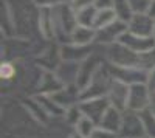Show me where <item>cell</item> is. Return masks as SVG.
<instances>
[{
    "label": "cell",
    "instance_id": "6da1fadb",
    "mask_svg": "<svg viewBox=\"0 0 155 138\" xmlns=\"http://www.w3.org/2000/svg\"><path fill=\"white\" fill-rule=\"evenodd\" d=\"M53 19H54V30H56V39L58 37H65V41L70 44V37L74 28L78 27L76 22V9L71 3H64L53 8Z\"/></svg>",
    "mask_w": 155,
    "mask_h": 138
},
{
    "label": "cell",
    "instance_id": "7a4b0ae2",
    "mask_svg": "<svg viewBox=\"0 0 155 138\" xmlns=\"http://www.w3.org/2000/svg\"><path fill=\"white\" fill-rule=\"evenodd\" d=\"M120 138H146V130L140 112L124 110L121 129L118 132Z\"/></svg>",
    "mask_w": 155,
    "mask_h": 138
},
{
    "label": "cell",
    "instance_id": "3957f363",
    "mask_svg": "<svg viewBox=\"0 0 155 138\" xmlns=\"http://www.w3.org/2000/svg\"><path fill=\"white\" fill-rule=\"evenodd\" d=\"M152 104V93L146 82L134 84L129 90V99H127V110L132 112H143L149 109Z\"/></svg>",
    "mask_w": 155,
    "mask_h": 138
},
{
    "label": "cell",
    "instance_id": "277c9868",
    "mask_svg": "<svg viewBox=\"0 0 155 138\" xmlns=\"http://www.w3.org/2000/svg\"><path fill=\"white\" fill-rule=\"evenodd\" d=\"M112 107L110 101L107 96L102 98H95V99H85V101L79 103V109L82 112V115L90 118L93 123H96L98 126L101 124L102 118H104L106 112Z\"/></svg>",
    "mask_w": 155,
    "mask_h": 138
},
{
    "label": "cell",
    "instance_id": "5b68a950",
    "mask_svg": "<svg viewBox=\"0 0 155 138\" xmlns=\"http://www.w3.org/2000/svg\"><path fill=\"white\" fill-rule=\"evenodd\" d=\"M107 70L110 73V76L116 81H121L127 85L134 84H141L147 81V71L134 68V67H118V65H107Z\"/></svg>",
    "mask_w": 155,
    "mask_h": 138
},
{
    "label": "cell",
    "instance_id": "8992f818",
    "mask_svg": "<svg viewBox=\"0 0 155 138\" xmlns=\"http://www.w3.org/2000/svg\"><path fill=\"white\" fill-rule=\"evenodd\" d=\"M124 33H127V22H123L118 19L112 25H109V27L102 28V30H96L95 44L102 45V47H109L112 44L118 42Z\"/></svg>",
    "mask_w": 155,
    "mask_h": 138
},
{
    "label": "cell",
    "instance_id": "52a82bcc",
    "mask_svg": "<svg viewBox=\"0 0 155 138\" xmlns=\"http://www.w3.org/2000/svg\"><path fill=\"white\" fill-rule=\"evenodd\" d=\"M120 44H123L124 47H127L130 51L137 53V54H144L149 53L155 48V39L152 37H143V36H137L132 33H124L121 36V39L118 41Z\"/></svg>",
    "mask_w": 155,
    "mask_h": 138
},
{
    "label": "cell",
    "instance_id": "ba28073f",
    "mask_svg": "<svg viewBox=\"0 0 155 138\" xmlns=\"http://www.w3.org/2000/svg\"><path fill=\"white\" fill-rule=\"evenodd\" d=\"M153 28H155V20L147 14V12H138L134 14L132 19L127 22V31L143 36V37H152L153 36Z\"/></svg>",
    "mask_w": 155,
    "mask_h": 138
},
{
    "label": "cell",
    "instance_id": "9c48e42d",
    "mask_svg": "<svg viewBox=\"0 0 155 138\" xmlns=\"http://www.w3.org/2000/svg\"><path fill=\"white\" fill-rule=\"evenodd\" d=\"M129 90H130V85H127L121 81H116L112 78L110 82V89L107 93V98L112 104V107L118 109L121 112L127 110V99H129Z\"/></svg>",
    "mask_w": 155,
    "mask_h": 138
},
{
    "label": "cell",
    "instance_id": "30bf717a",
    "mask_svg": "<svg viewBox=\"0 0 155 138\" xmlns=\"http://www.w3.org/2000/svg\"><path fill=\"white\" fill-rule=\"evenodd\" d=\"M79 68L81 64L79 62H70V61H62L59 67L54 70L56 76L61 79V82L68 87V85H76L78 76H79Z\"/></svg>",
    "mask_w": 155,
    "mask_h": 138
},
{
    "label": "cell",
    "instance_id": "8fae6325",
    "mask_svg": "<svg viewBox=\"0 0 155 138\" xmlns=\"http://www.w3.org/2000/svg\"><path fill=\"white\" fill-rule=\"evenodd\" d=\"M93 54L92 51V45L81 47V45H74V44H67L61 47V58L62 61H70V62H84L87 58Z\"/></svg>",
    "mask_w": 155,
    "mask_h": 138
},
{
    "label": "cell",
    "instance_id": "7c38bea8",
    "mask_svg": "<svg viewBox=\"0 0 155 138\" xmlns=\"http://www.w3.org/2000/svg\"><path fill=\"white\" fill-rule=\"evenodd\" d=\"M95 39H96V30H95V28L78 25V27L74 28V31L71 33L70 44L81 45V47H87V45L95 44Z\"/></svg>",
    "mask_w": 155,
    "mask_h": 138
},
{
    "label": "cell",
    "instance_id": "4fadbf2b",
    "mask_svg": "<svg viewBox=\"0 0 155 138\" xmlns=\"http://www.w3.org/2000/svg\"><path fill=\"white\" fill-rule=\"evenodd\" d=\"M64 87L65 85L61 82V79L56 76V73L44 71V76H42L41 85H39V93L37 95H54L59 90H62Z\"/></svg>",
    "mask_w": 155,
    "mask_h": 138
},
{
    "label": "cell",
    "instance_id": "5bb4252c",
    "mask_svg": "<svg viewBox=\"0 0 155 138\" xmlns=\"http://www.w3.org/2000/svg\"><path fill=\"white\" fill-rule=\"evenodd\" d=\"M123 113H124V112L115 109V107H110L106 112V115H104V118H102L99 126L107 129V130H110V132L118 133L120 129H121V123H123Z\"/></svg>",
    "mask_w": 155,
    "mask_h": 138
},
{
    "label": "cell",
    "instance_id": "9a60e30c",
    "mask_svg": "<svg viewBox=\"0 0 155 138\" xmlns=\"http://www.w3.org/2000/svg\"><path fill=\"white\" fill-rule=\"evenodd\" d=\"M96 14H98V8L95 5L84 6L81 9H76V22H78V25H82V27L93 28Z\"/></svg>",
    "mask_w": 155,
    "mask_h": 138
},
{
    "label": "cell",
    "instance_id": "2e32d148",
    "mask_svg": "<svg viewBox=\"0 0 155 138\" xmlns=\"http://www.w3.org/2000/svg\"><path fill=\"white\" fill-rule=\"evenodd\" d=\"M118 20V16L113 8H107V9H98V14H96V19H95V25L93 28L95 30H102L112 25L113 22Z\"/></svg>",
    "mask_w": 155,
    "mask_h": 138
},
{
    "label": "cell",
    "instance_id": "e0dca14e",
    "mask_svg": "<svg viewBox=\"0 0 155 138\" xmlns=\"http://www.w3.org/2000/svg\"><path fill=\"white\" fill-rule=\"evenodd\" d=\"M96 127H98L96 123H93L92 120L87 118V117H82L79 121H78V124L74 126L73 130H74L76 133L85 136V138H92V135H93V132H95Z\"/></svg>",
    "mask_w": 155,
    "mask_h": 138
},
{
    "label": "cell",
    "instance_id": "ac0fdd59",
    "mask_svg": "<svg viewBox=\"0 0 155 138\" xmlns=\"http://www.w3.org/2000/svg\"><path fill=\"white\" fill-rule=\"evenodd\" d=\"M140 117H141L143 124H144L146 136L147 138H155V113L152 112V109L149 107L143 112H140Z\"/></svg>",
    "mask_w": 155,
    "mask_h": 138
},
{
    "label": "cell",
    "instance_id": "d6986e66",
    "mask_svg": "<svg viewBox=\"0 0 155 138\" xmlns=\"http://www.w3.org/2000/svg\"><path fill=\"white\" fill-rule=\"evenodd\" d=\"M113 9L116 12V16H118V19L123 20V22H129L134 16V11H132L130 6H129L127 0H115Z\"/></svg>",
    "mask_w": 155,
    "mask_h": 138
},
{
    "label": "cell",
    "instance_id": "ffe728a7",
    "mask_svg": "<svg viewBox=\"0 0 155 138\" xmlns=\"http://www.w3.org/2000/svg\"><path fill=\"white\" fill-rule=\"evenodd\" d=\"M0 76H2V81H5V82L14 79V76H17L16 65L12 64V62H9V61L2 62V65H0Z\"/></svg>",
    "mask_w": 155,
    "mask_h": 138
},
{
    "label": "cell",
    "instance_id": "44dd1931",
    "mask_svg": "<svg viewBox=\"0 0 155 138\" xmlns=\"http://www.w3.org/2000/svg\"><path fill=\"white\" fill-rule=\"evenodd\" d=\"M127 3L132 8L134 14H138V12H146L147 11L150 0H127Z\"/></svg>",
    "mask_w": 155,
    "mask_h": 138
},
{
    "label": "cell",
    "instance_id": "7402d4cb",
    "mask_svg": "<svg viewBox=\"0 0 155 138\" xmlns=\"http://www.w3.org/2000/svg\"><path fill=\"white\" fill-rule=\"evenodd\" d=\"M39 8H56L59 5L68 3L70 0H34Z\"/></svg>",
    "mask_w": 155,
    "mask_h": 138
},
{
    "label": "cell",
    "instance_id": "603a6c76",
    "mask_svg": "<svg viewBox=\"0 0 155 138\" xmlns=\"http://www.w3.org/2000/svg\"><path fill=\"white\" fill-rule=\"evenodd\" d=\"M92 138H120V135L115 133V132H110V130L101 127V126H98V127L95 129Z\"/></svg>",
    "mask_w": 155,
    "mask_h": 138
},
{
    "label": "cell",
    "instance_id": "cb8c5ba5",
    "mask_svg": "<svg viewBox=\"0 0 155 138\" xmlns=\"http://www.w3.org/2000/svg\"><path fill=\"white\" fill-rule=\"evenodd\" d=\"M146 85L149 87V90L152 95H155V68H152L150 71H147V81Z\"/></svg>",
    "mask_w": 155,
    "mask_h": 138
},
{
    "label": "cell",
    "instance_id": "d4e9b609",
    "mask_svg": "<svg viewBox=\"0 0 155 138\" xmlns=\"http://www.w3.org/2000/svg\"><path fill=\"white\" fill-rule=\"evenodd\" d=\"M70 3L74 9H81L84 6H90L95 3V0H70Z\"/></svg>",
    "mask_w": 155,
    "mask_h": 138
},
{
    "label": "cell",
    "instance_id": "484cf974",
    "mask_svg": "<svg viewBox=\"0 0 155 138\" xmlns=\"http://www.w3.org/2000/svg\"><path fill=\"white\" fill-rule=\"evenodd\" d=\"M115 0H95V6L98 9H107V8H113Z\"/></svg>",
    "mask_w": 155,
    "mask_h": 138
},
{
    "label": "cell",
    "instance_id": "4316f807",
    "mask_svg": "<svg viewBox=\"0 0 155 138\" xmlns=\"http://www.w3.org/2000/svg\"><path fill=\"white\" fill-rule=\"evenodd\" d=\"M146 12H147V14H149V16H150L153 20H155V0H150L149 8H147V11H146Z\"/></svg>",
    "mask_w": 155,
    "mask_h": 138
},
{
    "label": "cell",
    "instance_id": "83f0119b",
    "mask_svg": "<svg viewBox=\"0 0 155 138\" xmlns=\"http://www.w3.org/2000/svg\"><path fill=\"white\" fill-rule=\"evenodd\" d=\"M68 138H85V136H82V135H79V133H76V132L73 130V132L70 133V136H68Z\"/></svg>",
    "mask_w": 155,
    "mask_h": 138
},
{
    "label": "cell",
    "instance_id": "f1b7e54d",
    "mask_svg": "<svg viewBox=\"0 0 155 138\" xmlns=\"http://www.w3.org/2000/svg\"><path fill=\"white\" fill-rule=\"evenodd\" d=\"M150 109H152V112L155 113V95H152V104H150Z\"/></svg>",
    "mask_w": 155,
    "mask_h": 138
},
{
    "label": "cell",
    "instance_id": "f546056e",
    "mask_svg": "<svg viewBox=\"0 0 155 138\" xmlns=\"http://www.w3.org/2000/svg\"><path fill=\"white\" fill-rule=\"evenodd\" d=\"M153 39H155V28H153Z\"/></svg>",
    "mask_w": 155,
    "mask_h": 138
},
{
    "label": "cell",
    "instance_id": "4dcf8cb0",
    "mask_svg": "<svg viewBox=\"0 0 155 138\" xmlns=\"http://www.w3.org/2000/svg\"><path fill=\"white\" fill-rule=\"evenodd\" d=\"M146 138H147V136H146Z\"/></svg>",
    "mask_w": 155,
    "mask_h": 138
}]
</instances>
